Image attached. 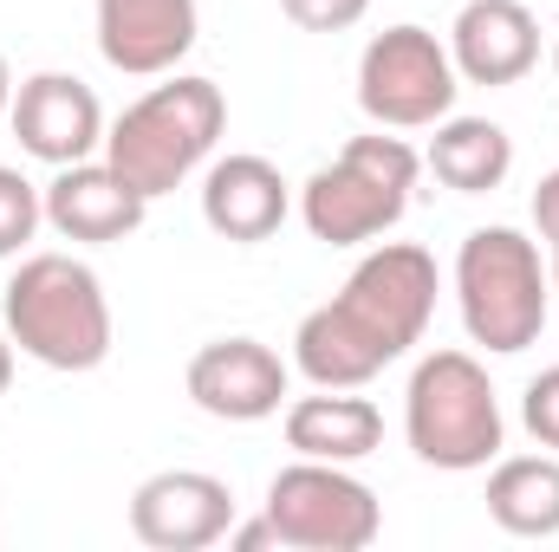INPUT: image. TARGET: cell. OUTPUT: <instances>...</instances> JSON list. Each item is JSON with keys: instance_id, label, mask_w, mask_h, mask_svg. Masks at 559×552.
I'll use <instances>...</instances> for the list:
<instances>
[{"instance_id": "8992f818", "label": "cell", "mask_w": 559, "mask_h": 552, "mask_svg": "<svg viewBox=\"0 0 559 552\" xmlns=\"http://www.w3.org/2000/svg\"><path fill=\"white\" fill-rule=\"evenodd\" d=\"M404 435H411V455L423 468H442V475L488 468L501 455L508 422H501V397H495L481 358L429 351L404 391Z\"/></svg>"}, {"instance_id": "5bb4252c", "label": "cell", "mask_w": 559, "mask_h": 552, "mask_svg": "<svg viewBox=\"0 0 559 552\" xmlns=\"http://www.w3.org/2000/svg\"><path fill=\"white\" fill-rule=\"evenodd\" d=\"M449 59L462 85H521L540 65V20L521 0H468L449 26Z\"/></svg>"}, {"instance_id": "ba28073f", "label": "cell", "mask_w": 559, "mask_h": 552, "mask_svg": "<svg viewBox=\"0 0 559 552\" xmlns=\"http://www.w3.org/2000/svg\"><path fill=\"white\" fill-rule=\"evenodd\" d=\"M455 59L429 26H384L358 59V105L378 131H436L455 111Z\"/></svg>"}, {"instance_id": "d4e9b609", "label": "cell", "mask_w": 559, "mask_h": 552, "mask_svg": "<svg viewBox=\"0 0 559 552\" xmlns=\"http://www.w3.org/2000/svg\"><path fill=\"white\" fill-rule=\"evenodd\" d=\"M13 111V72H7V52H0V118Z\"/></svg>"}, {"instance_id": "8fae6325", "label": "cell", "mask_w": 559, "mask_h": 552, "mask_svg": "<svg viewBox=\"0 0 559 552\" xmlns=\"http://www.w3.org/2000/svg\"><path fill=\"white\" fill-rule=\"evenodd\" d=\"M182 384L215 422H267L286 404V358L261 338H215L189 358Z\"/></svg>"}, {"instance_id": "6da1fadb", "label": "cell", "mask_w": 559, "mask_h": 552, "mask_svg": "<svg viewBox=\"0 0 559 552\" xmlns=\"http://www.w3.org/2000/svg\"><path fill=\"white\" fill-rule=\"evenodd\" d=\"M429 312H436V261L417 241H384L319 312L299 319L293 364L306 371L312 391H365L384 364L423 345Z\"/></svg>"}, {"instance_id": "9a60e30c", "label": "cell", "mask_w": 559, "mask_h": 552, "mask_svg": "<svg viewBox=\"0 0 559 552\" xmlns=\"http://www.w3.org/2000/svg\"><path fill=\"white\" fill-rule=\"evenodd\" d=\"M286 208H293V189H286V176H280L267 156H248L241 149V156L209 163V176H202V221L222 241H241V248L274 241Z\"/></svg>"}, {"instance_id": "9c48e42d", "label": "cell", "mask_w": 559, "mask_h": 552, "mask_svg": "<svg viewBox=\"0 0 559 552\" xmlns=\"http://www.w3.org/2000/svg\"><path fill=\"white\" fill-rule=\"evenodd\" d=\"M7 124H13V137H20L26 156H39L52 169L98 156L105 149V131H111L98 92L85 79H72V72H33V79H20Z\"/></svg>"}, {"instance_id": "5b68a950", "label": "cell", "mask_w": 559, "mask_h": 552, "mask_svg": "<svg viewBox=\"0 0 559 552\" xmlns=\"http://www.w3.org/2000/svg\"><path fill=\"white\" fill-rule=\"evenodd\" d=\"M423 156L404 137H352L325 169L306 176L299 189V215L312 228V241L325 248H365L378 235H391L417 195Z\"/></svg>"}, {"instance_id": "52a82bcc", "label": "cell", "mask_w": 559, "mask_h": 552, "mask_svg": "<svg viewBox=\"0 0 559 552\" xmlns=\"http://www.w3.org/2000/svg\"><path fill=\"white\" fill-rule=\"evenodd\" d=\"M280 547L293 552H365L384 533L378 494L345 468V461H293L267 481V507Z\"/></svg>"}, {"instance_id": "ac0fdd59", "label": "cell", "mask_w": 559, "mask_h": 552, "mask_svg": "<svg viewBox=\"0 0 559 552\" xmlns=\"http://www.w3.org/2000/svg\"><path fill=\"white\" fill-rule=\"evenodd\" d=\"M429 176L455 195H488L508 182L514 169V137L495 124V118H442L436 137H429Z\"/></svg>"}, {"instance_id": "4316f807", "label": "cell", "mask_w": 559, "mask_h": 552, "mask_svg": "<svg viewBox=\"0 0 559 552\" xmlns=\"http://www.w3.org/2000/svg\"><path fill=\"white\" fill-rule=\"evenodd\" d=\"M554 72H559V46H554Z\"/></svg>"}, {"instance_id": "7402d4cb", "label": "cell", "mask_w": 559, "mask_h": 552, "mask_svg": "<svg viewBox=\"0 0 559 552\" xmlns=\"http://www.w3.org/2000/svg\"><path fill=\"white\" fill-rule=\"evenodd\" d=\"M534 228H540L547 248H559V169H547L540 189H534Z\"/></svg>"}, {"instance_id": "d6986e66", "label": "cell", "mask_w": 559, "mask_h": 552, "mask_svg": "<svg viewBox=\"0 0 559 552\" xmlns=\"http://www.w3.org/2000/svg\"><path fill=\"white\" fill-rule=\"evenodd\" d=\"M39 221H46V189H33L20 169L0 163V261L26 254V241L39 235Z\"/></svg>"}, {"instance_id": "603a6c76", "label": "cell", "mask_w": 559, "mask_h": 552, "mask_svg": "<svg viewBox=\"0 0 559 552\" xmlns=\"http://www.w3.org/2000/svg\"><path fill=\"white\" fill-rule=\"evenodd\" d=\"M228 547L235 552H261V547H280V533H274V520L261 514V520H248V527H228Z\"/></svg>"}, {"instance_id": "30bf717a", "label": "cell", "mask_w": 559, "mask_h": 552, "mask_svg": "<svg viewBox=\"0 0 559 552\" xmlns=\"http://www.w3.org/2000/svg\"><path fill=\"white\" fill-rule=\"evenodd\" d=\"M228 527H235V494L222 475L163 468L131 494V533L150 552H202L228 540Z\"/></svg>"}, {"instance_id": "4fadbf2b", "label": "cell", "mask_w": 559, "mask_h": 552, "mask_svg": "<svg viewBox=\"0 0 559 552\" xmlns=\"http://www.w3.org/2000/svg\"><path fill=\"white\" fill-rule=\"evenodd\" d=\"M202 33L195 0H98V52L124 79H169Z\"/></svg>"}, {"instance_id": "cb8c5ba5", "label": "cell", "mask_w": 559, "mask_h": 552, "mask_svg": "<svg viewBox=\"0 0 559 552\" xmlns=\"http://www.w3.org/2000/svg\"><path fill=\"white\" fill-rule=\"evenodd\" d=\"M7 384H13V338H7V325H0V397H7Z\"/></svg>"}, {"instance_id": "484cf974", "label": "cell", "mask_w": 559, "mask_h": 552, "mask_svg": "<svg viewBox=\"0 0 559 552\" xmlns=\"http://www.w3.org/2000/svg\"><path fill=\"white\" fill-rule=\"evenodd\" d=\"M547 279H554V319H559V248H554V274Z\"/></svg>"}, {"instance_id": "ffe728a7", "label": "cell", "mask_w": 559, "mask_h": 552, "mask_svg": "<svg viewBox=\"0 0 559 552\" xmlns=\"http://www.w3.org/2000/svg\"><path fill=\"white\" fill-rule=\"evenodd\" d=\"M280 13L299 26V33H345L371 13V0H280Z\"/></svg>"}, {"instance_id": "3957f363", "label": "cell", "mask_w": 559, "mask_h": 552, "mask_svg": "<svg viewBox=\"0 0 559 552\" xmlns=\"http://www.w3.org/2000/svg\"><path fill=\"white\" fill-rule=\"evenodd\" d=\"M228 131V98L215 79L195 72H169V85H150L138 105H124V118L105 131V163L118 176H131L143 195H169L182 189Z\"/></svg>"}, {"instance_id": "2e32d148", "label": "cell", "mask_w": 559, "mask_h": 552, "mask_svg": "<svg viewBox=\"0 0 559 552\" xmlns=\"http://www.w3.org/2000/svg\"><path fill=\"white\" fill-rule=\"evenodd\" d=\"M384 442V410L352 391H319L286 404V448L306 461H365Z\"/></svg>"}, {"instance_id": "277c9868", "label": "cell", "mask_w": 559, "mask_h": 552, "mask_svg": "<svg viewBox=\"0 0 559 552\" xmlns=\"http://www.w3.org/2000/svg\"><path fill=\"white\" fill-rule=\"evenodd\" d=\"M455 305L462 332L495 358H521L527 345H540L554 319V279L540 267V241H527L521 228H475L455 248Z\"/></svg>"}, {"instance_id": "7c38bea8", "label": "cell", "mask_w": 559, "mask_h": 552, "mask_svg": "<svg viewBox=\"0 0 559 552\" xmlns=\"http://www.w3.org/2000/svg\"><path fill=\"white\" fill-rule=\"evenodd\" d=\"M143 215H150V195H143L131 176H118L111 163H98V156L66 163V169L46 182V228H52L59 241L111 248V241L138 235Z\"/></svg>"}, {"instance_id": "44dd1931", "label": "cell", "mask_w": 559, "mask_h": 552, "mask_svg": "<svg viewBox=\"0 0 559 552\" xmlns=\"http://www.w3.org/2000/svg\"><path fill=\"white\" fill-rule=\"evenodd\" d=\"M521 422H527V435H534L540 448H554L559 455V364L527 384V397H521Z\"/></svg>"}, {"instance_id": "7a4b0ae2", "label": "cell", "mask_w": 559, "mask_h": 552, "mask_svg": "<svg viewBox=\"0 0 559 552\" xmlns=\"http://www.w3.org/2000/svg\"><path fill=\"white\" fill-rule=\"evenodd\" d=\"M0 325L46 371H98L111 358L105 279L72 254H26L0 292Z\"/></svg>"}, {"instance_id": "e0dca14e", "label": "cell", "mask_w": 559, "mask_h": 552, "mask_svg": "<svg viewBox=\"0 0 559 552\" xmlns=\"http://www.w3.org/2000/svg\"><path fill=\"white\" fill-rule=\"evenodd\" d=\"M488 520L514 540L559 533V455H495L488 475Z\"/></svg>"}]
</instances>
